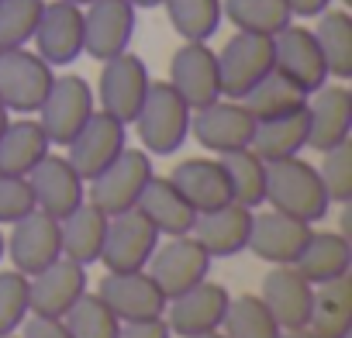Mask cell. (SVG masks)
I'll list each match as a JSON object with an SVG mask.
<instances>
[{"mask_svg":"<svg viewBox=\"0 0 352 338\" xmlns=\"http://www.w3.org/2000/svg\"><path fill=\"white\" fill-rule=\"evenodd\" d=\"M159 8H166L173 32L184 42H208L225 21L221 0H162Z\"/></svg>","mask_w":352,"mask_h":338,"instance_id":"cell-36","label":"cell"},{"mask_svg":"<svg viewBox=\"0 0 352 338\" xmlns=\"http://www.w3.org/2000/svg\"><path fill=\"white\" fill-rule=\"evenodd\" d=\"M318 25L311 28L314 38H318V49L324 56V66H328V76L331 80H349L352 76V14L349 11H321L314 18Z\"/></svg>","mask_w":352,"mask_h":338,"instance_id":"cell-32","label":"cell"},{"mask_svg":"<svg viewBox=\"0 0 352 338\" xmlns=\"http://www.w3.org/2000/svg\"><path fill=\"white\" fill-rule=\"evenodd\" d=\"M49 135L38 124V117L21 114L18 121H8L0 131V173L4 177H28L32 169L49 155Z\"/></svg>","mask_w":352,"mask_h":338,"instance_id":"cell-27","label":"cell"},{"mask_svg":"<svg viewBox=\"0 0 352 338\" xmlns=\"http://www.w3.org/2000/svg\"><path fill=\"white\" fill-rule=\"evenodd\" d=\"M97 293L104 297V304L118 314V321H148V317H162L169 297L162 293V286L148 276V269H131V273H104Z\"/></svg>","mask_w":352,"mask_h":338,"instance_id":"cell-20","label":"cell"},{"mask_svg":"<svg viewBox=\"0 0 352 338\" xmlns=\"http://www.w3.org/2000/svg\"><path fill=\"white\" fill-rule=\"evenodd\" d=\"M152 87L148 66L142 56H135L131 49H124L121 56H111L100 63V80H97V107L111 117H118L121 124H131L145 93Z\"/></svg>","mask_w":352,"mask_h":338,"instance_id":"cell-4","label":"cell"},{"mask_svg":"<svg viewBox=\"0 0 352 338\" xmlns=\"http://www.w3.org/2000/svg\"><path fill=\"white\" fill-rule=\"evenodd\" d=\"M32 42L52 69L76 63L83 56V8L66 0H45Z\"/></svg>","mask_w":352,"mask_h":338,"instance_id":"cell-19","label":"cell"},{"mask_svg":"<svg viewBox=\"0 0 352 338\" xmlns=\"http://www.w3.org/2000/svg\"><path fill=\"white\" fill-rule=\"evenodd\" d=\"M324 162L318 166V177L324 183V194L331 204H349L352 201V142H342L328 152H321Z\"/></svg>","mask_w":352,"mask_h":338,"instance_id":"cell-40","label":"cell"},{"mask_svg":"<svg viewBox=\"0 0 352 338\" xmlns=\"http://www.w3.org/2000/svg\"><path fill=\"white\" fill-rule=\"evenodd\" d=\"M273 69V38L256 32H235L218 52L221 97L242 100Z\"/></svg>","mask_w":352,"mask_h":338,"instance_id":"cell-7","label":"cell"},{"mask_svg":"<svg viewBox=\"0 0 352 338\" xmlns=\"http://www.w3.org/2000/svg\"><path fill=\"white\" fill-rule=\"evenodd\" d=\"M287 8H290L294 18H300V21H314L321 11L331 8V0H287Z\"/></svg>","mask_w":352,"mask_h":338,"instance_id":"cell-45","label":"cell"},{"mask_svg":"<svg viewBox=\"0 0 352 338\" xmlns=\"http://www.w3.org/2000/svg\"><path fill=\"white\" fill-rule=\"evenodd\" d=\"M211 262L214 259L204 252V245L194 235H176V238H166L162 245H155L145 269L162 286L166 297H180L190 286H197L201 280H208Z\"/></svg>","mask_w":352,"mask_h":338,"instance_id":"cell-9","label":"cell"},{"mask_svg":"<svg viewBox=\"0 0 352 338\" xmlns=\"http://www.w3.org/2000/svg\"><path fill=\"white\" fill-rule=\"evenodd\" d=\"M45 0H0V49H21L32 42Z\"/></svg>","mask_w":352,"mask_h":338,"instance_id":"cell-39","label":"cell"},{"mask_svg":"<svg viewBox=\"0 0 352 338\" xmlns=\"http://www.w3.org/2000/svg\"><path fill=\"white\" fill-rule=\"evenodd\" d=\"M66 4H76V8H87V4H90V0H66Z\"/></svg>","mask_w":352,"mask_h":338,"instance_id":"cell-50","label":"cell"},{"mask_svg":"<svg viewBox=\"0 0 352 338\" xmlns=\"http://www.w3.org/2000/svg\"><path fill=\"white\" fill-rule=\"evenodd\" d=\"M252 131H256V117L249 114V107L242 100L218 97L214 104L197 107L190 114V135L197 138L201 148H208L214 155H225V152H235V148H249Z\"/></svg>","mask_w":352,"mask_h":338,"instance_id":"cell-11","label":"cell"},{"mask_svg":"<svg viewBox=\"0 0 352 338\" xmlns=\"http://www.w3.org/2000/svg\"><path fill=\"white\" fill-rule=\"evenodd\" d=\"M21 338H73L66 321L63 317H38V314H28L25 324H21Z\"/></svg>","mask_w":352,"mask_h":338,"instance_id":"cell-43","label":"cell"},{"mask_svg":"<svg viewBox=\"0 0 352 338\" xmlns=\"http://www.w3.org/2000/svg\"><path fill=\"white\" fill-rule=\"evenodd\" d=\"M228 300L232 293L214 283V280H201L197 286H190L187 293L180 297H169L166 304V324L173 335L180 338H197V335H208V331H218L221 328V317L228 311Z\"/></svg>","mask_w":352,"mask_h":338,"instance_id":"cell-18","label":"cell"},{"mask_svg":"<svg viewBox=\"0 0 352 338\" xmlns=\"http://www.w3.org/2000/svg\"><path fill=\"white\" fill-rule=\"evenodd\" d=\"M280 338H324V335H318L314 328H307V324H304V328H283V331H280Z\"/></svg>","mask_w":352,"mask_h":338,"instance_id":"cell-46","label":"cell"},{"mask_svg":"<svg viewBox=\"0 0 352 338\" xmlns=\"http://www.w3.org/2000/svg\"><path fill=\"white\" fill-rule=\"evenodd\" d=\"M87 266L59 256L52 266L28 276V311L38 317H66V311L87 293Z\"/></svg>","mask_w":352,"mask_h":338,"instance_id":"cell-21","label":"cell"},{"mask_svg":"<svg viewBox=\"0 0 352 338\" xmlns=\"http://www.w3.org/2000/svg\"><path fill=\"white\" fill-rule=\"evenodd\" d=\"M4 338H21V335H18V331H11V335H4Z\"/></svg>","mask_w":352,"mask_h":338,"instance_id":"cell-52","label":"cell"},{"mask_svg":"<svg viewBox=\"0 0 352 338\" xmlns=\"http://www.w3.org/2000/svg\"><path fill=\"white\" fill-rule=\"evenodd\" d=\"M249 148H252L263 162L287 159V155H300V152L307 148V117H304V107L294 111V114H280V117L256 121V131H252Z\"/></svg>","mask_w":352,"mask_h":338,"instance_id":"cell-31","label":"cell"},{"mask_svg":"<svg viewBox=\"0 0 352 338\" xmlns=\"http://www.w3.org/2000/svg\"><path fill=\"white\" fill-rule=\"evenodd\" d=\"M128 148V124H121L118 117L104 114L100 107L87 117V124L73 135V142L66 145V159L76 173L90 183L104 169Z\"/></svg>","mask_w":352,"mask_h":338,"instance_id":"cell-8","label":"cell"},{"mask_svg":"<svg viewBox=\"0 0 352 338\" xmlns=\"http://www.w3.org/2000/svg\"><path fill=\"white\" fill-rule=\"evenodd\" d=\"M63 321L73 338H118L121 331L118 314L104 304L100 293H80V300L66 311Z\"/></svg>","mask_w":352,"mask_h":338,"instance_id":"cell-38","label":"cell"},{"mask_svg":"<svg viewBox=\"0 0 352 338\" xmlns=\"http://www.w3.org/2000/svg\"><path fill=\"white\" fill-rule=\"evenodd\" d=\"M118 338H173L166 317H148V321H124Z\"/></svg>","mask_w":352,"mask_h":338,"instance_id":"cell-44","label":"cell"},{"mask_svg":"<svg viewBox=\"0 0 352 338\" xmlns=\"http://www.w3.org/2000/svg\"><path fill=\"white\" fill-rule=\"evenodd\" d=\"M294 269L311 283H328L342 273L352 269V245L342 232H311V238L304 242L300 256L294 259Z\"/></svg>","mask_w":352,"mask_h":338,"instance_id":"cell-28","label":"cell"},{"mask_svg":"<svg viewBox=\"0 0 352 338\" xmlns=\"http://www.w3.org/2000/svg\"><path fill=\"white\" fill-rule=\"evenodd\" d=\"M197 338H225L221 331H208V335H197Z\"/></svg>","mask_w":352,"mask_h":338,"instance_id":"cell-49","label":"cell"},{"mask_svg":"<svg viewBox=\"0 0 352 338\" xmlns=\"http://www.w3.org/2000/svg\"><path fill=\"white\" fill-rule=\"evenodd\" d=\"M104 232H107V214L100 207H94L90 201H83L76 211H69L66 218H59L63 256L73 259V262H80V266H94L100 259Z\"/></svg>","mask_w":352,"mask_h":338,"instance_id":"cell-29","label":"cell"},{"mask_svg":"<svg viewBox=\"0 0 352 338\" xmlns=\"http://www.w3.org/2000/svg\"><path fill=\"white\" fill-rule=\"evenodd\" d=\"M273 69L280 76H287L294 87H300L304 93H314L318 87H324L331 80L314 32L297 21H290L287 28H280L273 35Z\"/></svg>","mask_w":352,"mask_h":338,"instance_id":"cell-13","label":"cell"},{"mask_svg":"<svg viewBox=\"0 0 352 338\" xmlns=\"http://www.w3.org/2000/svg\"><path fill=\"white\" fill-rule=\"evenodd\" d=\"M225 338H280V324L263 304L259 293H242L228 300V311L218 328Z\"/></svg>","mask_w":352,"mask_h":338,"instance_id":"cell-35","label":"cell"},{"mask_svg":"<svg viewBox=\"0 0 352 338\" xmlns=\"http://www.w3.org/2000/svg\"><path fill=\"white\" fill-rule=\"evenodd\" d=\"M94 111H97V97H94L90 83L76 73H66V76L52 80V87L35 114H38V124L45 128L49 142L66 148Z\"/></svg>","mask_w":352,"mask_h":338,"instance_id":"cell-6","label":"cell"},{"mask_svg":"<svg viewBox=\"0 0 352 338\" xmlns=\"http://www.w3.org/2000/svg\"><path fill=\"white\" fill-rule=\"evenodd\" d=\"M221 14L235 25V32H256L270 38L294 21L287 0H221Z\"/></svg>","mask_w":352,"mask_h":338,"instance_id":"cell-37","label":"cell"},{"mask_svg":"<svg viewBox=\"0 0 352 338\" xmlns=\"http://www.w3.org/2000/svg\"><path fill=\"white\" fill-rule=\"evenodd\" d=\"M28 211H35L28 177H4L0 173V225H14Z\"/></svg>","mask_w":352,"mask_h":338,"instance_id":"cell-42","label":"cell"},{"mask_svg":"<svg viewBox=\"0 0 352 338\" xmlns=\"http://www.w3.org/2000/svg\"><path fill=\"white\" fill-rule=\"evenodd\" d=\"M52 66L28 45L0 49V104L18 114H35L52 87Z\"/></svg>","mask_w":352,"mask_h":338,"instance_id":"cell-5","label":"cell"},{"mask_svg":"<svg viewBox=\"0 0 352 338\" xmlns=\"http://www.w3.org/2000/svg\"><path fill=\"white\" fill-rule=\"evenodd\" d=\"M263 304L270 307V314L276 317L280 328H304L311 321V307H314V286L294 269V266H276L263 276V290H259Z\"/></svg>","mask_w":352,"mask_h":338,"instance_id":"cell-23","label":"cell"},{"mask_svg":"<svg viewBox=\"0 0 352 338\" xmlns=\"http://www.w3.org/2000/svg\"><path fill=\"white\" fill-rule=\"evenodd\" d=\"M221 159V169L228 177V187H232V201L242 204V207H263L266 201V162L252 152V148H235V152H225L218 155Z\"/></svg>","mask_w":352,"mask_h":338,"instance_id":"cell-33","label":"cell"},{"mask_svg":"<svg viewBox=\"0 0 352 338\" xmlns=\"http://www.w3.org/2000/svg\"><path fill=\"white\" fill-rule=\"evenodd\" d=\"M8 121H11V111H8L4 104H0V131H4V128H8Z\"/></svg>","mask_w":352,"mask_h":338,"instance_id":"cell-48","label":"cell"},{"mask_svg":"<svg viewBox=\"0 0 352 338\" xmlns=\"http://www.w3.org/2000/svg\"><path fill=\"white\" fill-rule=\"evenodd\" d=\"M307 328H314L324 338L352 335V276L349 273L314 286V307H311Z\"/></svg>","mask_w":352,"mask_h":338,"instance_id":"cell-30","label":"cell"},{"mask_svg":"<svg viewBox=\"0 0 352 338\" xmlns=\"http://www.w3.org/2000/svg\"><path fill=\"white\" fill-rule=\"evenodd\" d=\"M4 249H8V242H4V235H0V259H4Z\"/></svg>","mask_w":352,"mask_h":338,"instance_id":"cell-51","label":"cell"},{"mask_svg":"<svg viewBox=\"0 0 352 338\" xmlns=\"http://www.w3.org/2000/svg\"><path fill=\"white\" fill-rule=\"evenodd\" d=\"M166 83L187 100L190 111L214 104L221 97L218 52L208 42H184L169 59V80Z\"/></svg>","mask_w":352,"mask_h":338,"instance_id":"cell-14","label":"cell"},{"mask_svg":"<svg viewBox=\"0 0 352 338\" xmlns=\"http://www.w3.org/2000/svg\"><path fill=\"white\" fill-rule=\"evenodd\" d=\"M169 180L190 201V207L197 214L232 204V187H228V177L221 169V159H184L173 166Z\"/></svg>","mask_w":352,"mask_h":338,"instance_id":"cell-26","label":"cell"},{"mask_svg":"<svg viewBox=\"0 0 352 338\" xmlns=\"http://www.w3.org/2000/svg\"><path fill=\"white\" fill-rule=\"evenodd\" d=\"M128 4H131V8H159L162 0H128Z\"/></svg>","mask_w":352,"mask_h":338,"instance_id":"cell-47","label":"cell"},{"mask_svg":"<svg viewBox=\"0 0 352 338\" xmlns=\"http://www.w3.org/2000/svg\"><path fill=\"white\" fill-rule=\"evenodd\" d=\"M28 187H32L35 207L52 218H66L87 201V180L69 166L66 155H56V152H49L28 173Z\"/></svg>","mask_w":352,"mask_h":338,"instance_id":"cell-22","label":"cell"},{"mask_svg":"<svg viewBox=\"0 0 352 338\" xmlns=\"http://www.w3.org/2000/svg\"><path fill=\"white\" fill-rule=\"evenodd\" d=\"M273 211L294 214L300 221H321L331 207L324 183L318 177V166L300 159V155H287V159H273L266 162V201Z\"/></svg>","mask_w":352,"mask_h":338,"instance_id":"cell-1","label":"cell"},{"mask_svg":"<svg viewBox=\"0 0 352 338\" xmlns=\"http://www.w3.org/2000/svg\"><path fill=\"white\" fill-rule=\"evenodd\" d=\"M138 214H145V221L159 232V238H176V235H190L197 211L190 207V201L176 190V183L169 177H152L135 204Z\"/></svg>","mask_w":352,"mask_h":338,"instance_id":"cell-24","label":"cell"},{"mask_svg":"<svg viewBox=\"0 0 352 338\" xmlns=\"http://www.w3.org/2000/svg\"><path fill=\"white\" fill-rule=\"evenodd\" d=\"M155 245H159V232L145 221V214H138V211L111 214L97 262H100L107 273L145 269L148 259H152V252H155Z\"/></svg>","mask_w":352,"mask_h":338,"instance_id":"cell-12","label":"cell"},{"mask_svg":"<svg viewBox=\"0 0 352 338\" xmlns=\"http://www.w3.org/2000/svg\"><path fill=\"white\" fill-rule=\"evenodd\" d=\"M242 104L249 107V114L256 121H266V117H280V114H294L307 104V93L300 87H294L287 76H280L276 69H270L245 97Z\"/></svg>","mask_w":352,"mask_h":338,"instance_id":"cell-34","label":"cell"},{"mask_svg":"<svg viewBox=\"0 0 352 338\" xmlns=\"http://www.w3.org/2000/svg\"><path fill=\"white\" fill-rule=\"evenodd\" d=\"M8 249L4 256H11L14 269L25 276H35L38 269L52 266L63 256V242H59V218L45 214V211H28L25 218H18L11 225V235L4 238Z\"/></svg>","mask_w":352,"mask_h":338,"instance_id":"cell-17","label":"cell"},{"mask_svg":"<svg viewBox=\"0 0 352 338\" xmlns=\"http://www.w3.org/2000/svg\"><path fill=\"white\" fill-rule=\"evenodd\" d=\"M249 228H252V207H242L232 201L225 207L197 214L190 235L204 245V252L211 259H228V256H239L245 249Z\"/></svg>","mask_w":352,"mask_h":338,"instance_id":"cell-25","label":"cell"},{"mask_svg":"<svg viewBox=\"0 0 352 338\" xmlns=\"http://www.w3.org/2000/svg\"><path fill=\"white\" fill-rule=\"evenodd\" d=\"M190 107L166 80L152 83L138 114H135V135L148 155H176L190 135Z\"/></svg>","mask_w":352,"mask_h":338,"instance_id":"cell-2","label":"cell"},{"mask_svg":"<svg viewBox=\"0 0 352 338\" xmlns=\"http://www.w3.org/2000/svg\"><path fill=\"white\" fill-rule=\"evenodd\" d=\"M28 314V276L18 269H4L0 273V338L18 331Z\"/></svg>","mask_w":352,"mask_h":338,"instance_id":"cell-41","label":"cell"},{"mask_svg":"<svg viewBox=\"0 0 352 338\" xmlns=\"http://www.w3.org/2000/svg\"><path fill=\"white\" fill-rule=\"evenodd\" d=\"M314 225L311 221H300L294 214H283V211H252V228H249V242L245 249L270 262V266H294V259L300 256L304 242L311 238Z\"/></svg>","mask_w":352,"mask_h":338,"instance_id":"cell-15","label":"cell"},{"mask_svg":"<svg viewBox=\"0 0 352 338\" xmlns=\"http://www.w3.org/2000/svg\"><path fill=\"white\" fill-rule=\"evenodd\" d=\"M152 177H155L152 155L145 148H124L104 173H97L87 183V201L94 207H100L107 218L135 211V204H138V197H142V190Z\"/></svg>","mask_w":352,"mask_h":338,"instance_id":"cell-3","label":"cell"},{"mask_svg":"<svg viewBox=\"0 0 352 338\" xmlns=\"http://www.w3.org/2000/svg\"><path fill=\"white\" fill-rule=\"evenodd\" d=\"M138 8L128 0H90L83 8V56L104 63L131 49Z\"/></svg>","mask_w":352,"mask_h":338,"instance_id":"cell-10","label":"cell"},{"mask_svg":"<svg viewBox=\"0 0 352 338\" xmlns=\"http://www.w3.org/2000/svg\"><path fill=\"white\" fill-rule=\"evenodd\" d=\"M304 117H307V148L328 152V148L349 142V135H352V90L342 80H335V83L328 80L324 87L307 93Z\"/></svg>","mask_w":352,"mask_h":338,"instance_id":"cell-16","label":"cell"}]
</instances>
